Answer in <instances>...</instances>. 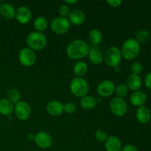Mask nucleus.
<instances>
[{
	"label": "nucleus",
	"instance_id": "f257e3e1",
	"mask_svg": "<svg viewBox=\"0 0 151 151\" xmlns=\"http://www.w3.org/2000/svg\"><path fill=\"white\" fill-rule=\"evenodd\" d=\"M90 47L83 39H75L71 41L66 47V55L72 60H81L88 56Z\"/></svg>",
	"mask_w": 151,
	"mask_h": 151
},
{
	"label": "nucleus",
	"instance_id": "f03ea898",
	"mask_svg": "<svg viewBox=\"0 0 151 151\" xmlns=\"http://www.w3.org/2000/svg\"><path fill=\"white\" fill-rule=\"evenodd\" d=\"M140 44L135 38H128L122 44L121 47L122 57L126 60H132L139 55L140 52Z\"/></svg>",
	"mask_w": 151,
	"mask_h": 151
},
{
	"label": "nucleus",
	"instance_id": "7ed1b4c3",
	"mask_svg": "<svg viewBox=\"0 0 151 151\" xmlns=\"http://www.w3.org/2000/svg\"><path fill=\"white\" fill-rule=\"evenodd\" d=\"M28 48L35 51L44 50L47 44V39L43 32L33 31L27 35L26 39Z\"/></svg>",
	"mask_w": 151,
	"mask_h": 151
},
{
	"label": "nucleus",
	"instance_id": "20e7f679",
	"mask_svg": "<svg viewBox=\"0 0 151 151\" xmlns=\"http://www.w3.org/2000/svg\"><path fill=\"white\" fill-rule=\"evenodd\" d=\"M69 89L74 96L82 98L88 94L89 91V86L85 78L75 77L69 83Z\"/></svg>",
	"mask_w": 151,
	"mask_h": 151
},
{
	"label": "nucleus",
	"instance_id": "39448f33",
	"mask_svg": "<svg viewBox=\"0 0 151 151\" xmlns=\"http://www.w3.org/2000/svg\"><path fill=\"white\" fill-rule=\"evenodd\" d=\"M122 58L120 50L114 46L108 48L103 55V60H105L106 65L111 67L115 68L119 66Z\"/></svg>",
	"mask_w": 151,
	"mask_h": 151
},
{
	"label": "nucleus",
	"instance_id": "423d86ee",
	"mask_svg": "<svg viewBox=\"0 0 151 151\" xmlns=\"http://www.w3.org/2000/svg\"><path fill=\"white\" fill-rule=\"evenodd\" d=\"M50 26L51 30L54 33L58 35H64L70 29L71 24L68 18L57 16L50 22Z\"/></svg>",
	"mask_w": 151,
	"mask_h": 151
},
{
	"label": "nucleus",
	"instance_id": "0eeeda50",
	"mask_svg": "<svg viewBox=\"0 0 151 151\" xmlns=\"http://www.w3.org/2000/svg\"><path fill=\"white\" fill-rule=\"evenodd\" d=\"M110 110L114 116L121 117L126 114L128 111V105L124 98L115 97L111 100L109 104Z\"/></svg>",
	"mask_w": 151,
	"mask_h": 151
},
{
	"label": "nucleus",
	"instance_id": "6e6552de",
	"mask_svg": "<svg viewBox=\"0 0 151 151\" xmlns=\"http://www.w3.org/2000/svg\"><path fill=\"white\" fill-rule=\"evenodd\" d=\"M19 63L24 67H31L36 62L35 52L28 47L22 49L19 52Z\"/></svg>",
	"mask_w": 151,
	"mask_h": 151
},
{
	"label": "nucleus",
	"instance_id": "1a4fd4ad",
	"mask_svg": "<svg viewBox=\"0 0 151 151\" xmlns=\"http://www.w3.org/2000/svg\"><path fill=\"white\" fill-rule=\"evenodd\" d=\"M16 118L21 121H25L31 115V108L29 103L25 101H19L14 105V112Z\"/></svg>",
	"mask_w": 151,
	"mask_h": 151
},
{
	"label": "nucleus",
	"instance_id": "9d476101",
	"mask_svg": "<svg viewBox=\"0 0 151 151\" xmlns=\"http://www.w3.org/2000/svg\"><path fill=\"white\" fill-rule=\"evenodd\" d=\"M114 83L111 80H104L98 84L97 87V92L102 97H109L114 93Z\"/></svg>",
	"mask_w": 151,
	"mask_h": 151
},
{
	"label": "nucleus",
	"instance_id": "9b49d317",
	"mask_svg": "<svg viewBox=\"0 0 151 151\" xmlns=\"http://www.w3.org/2000/svg\"><path fill=\"white\" fill-rule=\"evenodd\" d=\"M34 142L37 146L42 149H49L52 145L53 140L50 134L45 131H40L35 134Z\"/></svg>",
	"mask_w": 151,
	"mask_h": 151
},
{
	"label": "nucleus",
	"instance_id": "f8f14e48",
	"mask_svg": "<svg viewBox=\"0 0 151 151\" xmlns=\"http://www.w3.org/2000/svg\"><path fill=\"white\" fill-rule=\"evenodd\" d=\"M15 18L21 24H27L32 19V12L27 6H20L16 9Z\"/></svg>",
	"mask_w": 151,
	"mask_h": 151
},
{
	"label": "nucleus",
	"instance_id": "ddd939ff",
	"mask_svg": "<svg viewBox=\"0 0 151 151\" xmlns=\"http://www.w3.org/2000/svg\"><path fill=\"white\" fill-rule=\"evenodd\" d=\"M71 24L75 26H81L86 22V16L85 13L80 9H75L71 11L70 14L68 16Z\"/></svg>",
	"mask_w": 151,
	"mask_h": 151
},
{
	"label": "nucleus",
	"instance_id": "4468645a",
	"mask_svg": "<svg viewBox=\"0 0 151 151\" xmlns=\"http://www.w3.org/2000/svg\"><path fill=\"white\" fill-rule=\"evenodd\" d=\"M122 148V142L116 136H109L105 142V149L106 151H121Z\"/></svg>",
	"mask_w": 151,
	"mask_h": 151
},
{
	"label": "nucleus",
	"instance_id": "2eb2a0df",
	"mask_svg": "<svg viewBox=\"0 0 151 151\" xmlns=\"http://www.w3.org/2000/svg\"><path fill=\"white\" fill-rule=\"evenodd\" d=\"M46 109L48 114L51 116H60L63 112V105L58 100H51L47 103Z\"/></svg>",
	"mask_w": 151,
	"mask_h": 151
},
{
	"label": "nucleus",
	"instance_id": "dca6fc26",
	"mask_svg": "<svg viewBox=\"0 0 151 151\" xmlns=\"http://www.w3.org/2000/svg\"><path fill=\"white\" fill-rule=\"evenodd\" d=\"M136 117L140 124L145 125L150 122L151 119L150 110L145 106L138 107L136 112Z\"/></svg>",
	"mask_w": 151,
	"mask_h": 151
},
{
	"label": "nucleus",
	"instance_id": "f3484780",
	"mask_svg": "<svg viewBox=\"0 0 151 151\" xmlns=\"http://www.w3.org/2000/svg\"><path fill=\"white\" fill-rule=\"evenodd\" d=\"M125 85L131 91H138L142 86V80L139 75L131 74L127 77Z\"/></svg>",
	"mask_w": 151,
	"mask_h": 151
},
{
	"label": "nucleus",
	"instance_id": "a211bd4d",
	"mask_svg": "<svg viewBox=\"0 0 151 151\" xmlns=\"http://www.w3.org/2000/svg\"><path fill=\"white\" fill-rule=\"evenodd\" d=\"M130 101L131 104L136 107L145 106V103L147 101V94L144 91H140V90L134 91L131 94Z\"/></svg>",
	"mask_w": 151,
	"mask_h": 151
},
{
	"label": "nucleus",
	"instance_id": "6ab92c4d",
	"mask_svg": "<svg viewBox=\"0 0 151 151\" xmlns=\"http://www.w3.org/2000/svg\"><path fill=\"white\" fill-rule=\"evenodd\" d=\"M16 10L14 6L9 3L0 4V16L6 19H13L16 16Z\"/></svg>",
	"mask_w": 151,
	"mask_h": 151
},
{
	"label": "nucleus",
	"instance_id": "aec40b11",
	"mask_svg": "<svg viewBox=\"0 0 151 151\" xmlns=\"http://www.w3.org/2000/svg\"><path fill=\"white\" fill-rule=\"evenodd\" d=\"M88 58L89 61L93 65H100L103 61V55L102 52L97 47L90 48L88 54Z\"/></svg>",
	"mask_w": 151,
	"mask_h": 151
},
{
	"label": "nucleus",
	"instance_id": "412c9836",
	"mask_svg": "<svg viewBox=\"0 0 151 151\" xmlns=\"http://www.w3.org/2000/svg\"><path fill=\"white\" fill-rule=\"evenodd\" d=\"M14 112V104L7 98L0 99V114L10 116Z\"/></svg>",
	"mask_w": 151,
	"mask_h": 151
},
{
	"label": "nucleus",
	"instance_id": "4be33fe9",
	"mask_svg": "<svg viewBox=\"0 0 151 151\" xmlns=\"http://www.w3.org/2000/svg\"><path fill=\"white\" fill-rule=\"evenodd\" d=\"M81 108L86 110H91L94 109L97 105V99L91 95H86L81 98L80 101Z\"/></svg>",
	"mask_w": 151,
	"mask_h": 151
},
{
	"label": "nucleus",
	"instance_id": "5701e85b",
	"mask_svg": "<svg viewBox=\"0 0 151 151\" xmlns=\"http://www.w3.org/2000/svg\"><path fill=\"white\" fill-rule=\"evenodd\" d=\"M88 71V65L83 60H78L73 66V73L78 78H83Z\"/></svg>",
	"mask_w": 151,
	"mask_h": 151
},
{
	"label": "nucleus",
	"instance_id": "b1692460",
	"mask_svg": "<svg viewBox=\"0 0 151 151\" xmlns=\"http://www.w3.org/2000/svg\"><path fill=\"white\" fill-rule=\"evenodd\" d=\"M34 28L37 32H43L47 29L49 26V22L48 20L46 19V17L43 16H38L36 19H35L33 23Z\"/></svg>",
	"mask_w": 151,
	"mask_h": 151
},
{
	"label": "nucleus",
	"instance_id": "393cba45",
	"mask_svg": "<svg viewBox=\"0 0 151 151\" xmlns=\"http://www.w3.org/2000/svg\"><path fill=\"white\" fill-rule=\"evenodd\" d=\"M88 41L93 45H98L100 44L103 40V35L102 32L97 29H92L88 32Z\"/></svg>",
	"mask_w": 151,
	"mask_h": 151
},
{
	"label": "nucleus",
	"instance_id": "a878e982",
	"mask_svg": "<svg viewBox=\"0 0 151 151\" xmlns=\"http://www.w3.org/2000/svg\"><path fill=\"white\" fill-rule=\"evenodd\" d=\"M7 98L10 100V102L13 103V104H16L21 101V93L16 88H10L7 91Z\"/></svg>",
	"mask_w": 151,
	"mask_h": 151
},
{
	"label": "nucleus",
	"instance_id": "bb28decb",
	"mask_svg": "<svg viewBox=\"0 0 151 151\" xmlns=\"http://www.w3.org/2000/svg\"><path fill=\"white\" fill-rule=\"evenodd\" d=\"M129 89L125 85V83H119L115 87L114 93L116 94V97H120V98H124L126 97L128 94Z\"/></svg>",
	"mask_w": 151,
	"mask_h": 151
},
{
	"label": "nucleus",
	"instance_id": "cd10ccee",
	"mask_svg": "<svg viewBox=\"0 0 151 151\" xmlns=\"http://www.w3.org/2000/svg\"><path fill=\"white\" fill-rule=\"evenodd\" d=\"M149 38H150V33H149L148 31L146 30V29H141L137 32L135 39L139 44H143V43L147 42Z\"/></svg>",
	"mask_w": 151,
	"mask_h": 151
},
{
	"label": "nucleus",
	"instance_id": "c85d7f7f",
	"mask_svg": "<svg viewBox=\"0 0 151 151\" xmlns=\"http://www.w3.org/2000/svg\"><path fill=\"white\" fill-rule=\"evenodd\" d=\"M143 70L142 64L139 62H134L131 66V72L133 75H139Z\"/></svg>",
	"mask_w": 151,
	"mask_h": 151
},
{
	"label": "nucleus",
	"instance_id": "c756f323",
	"mask_svg": "<svg viewBox=\"0 0 151 151\" xmlns=\"http://www.w3.org/2000/svg\"><path fill=\"white\" fill-rule=\"evenodd\" d=\"M71 11L72 10H71L70 7L66 4H61L58 9V13L60 14V16H61V17L67 18L70 14Z\"/></svg>",
	"mask_w": 151,
	"mask_h": 151
},
{
	"label": "nucleus",
	"instance_id": "7c9ffc66",
	"mask_svg": "<svg viewBox=\"0 0 151 151\" xmlns=\"http://www.w3.org/2000/svg\"><path fill=\"white\" fill-rule=\"evenodd\" d=\"M77 110L76 105L73 103H66V104L63 105V111L68 114H72L75 113Z\"/></svg>",
	"mask_w": 151,
	"mask_h": 151
},
{
	"label": "nucleus",
	"instance_id": "2f4dec72",
	"mask_svg": "<svg viewBox=\"0 0 151 151\" xmlns=\"http://www.w3.org/2000/svg\"><path fill=\"white\" fill-rule=\"evenodd\" d=\"M94 137H95L96 140L99 142H105L108 138L107 134L103 130H97L95 132Z\"/></svg>",
	"mask_w": 151,
	"mask_h": 151
},
{
	"label": "nucleus",
	"instance_id": "473e14b6",
	"mask_svg": "<svg viewBox=\"0 0 151 151\" xmlns=\"http://www.w3.org/2000/svg\"><path fill=\"white\" fill-rule=\"evenodd\" d=\"M106 3L111 7H118L122 4V1L121 0H108Z\"/></svg>",
	"mask_w": 151,
	"mask_h": 151
},
{
	"label": "nucleus",
	"instance_id": "72a5a7b5",
	"mask_svg": "<svg viewBox=\"0 0 151 151\" xmlns=\"http://www.w3.org/2000/svg\"><path fill=\"white\" fill-rule=\"evenodd\" d=\"M144 83L147 88L151 89V72L146 75L144 79Z\"/></svg>",
	"mask_w": 151,
	"mask_h": 151
},
{
	"label": "nucleus",
	"instance_id": "f704fd0d",
	"mask_svg": "<svg viewBox=\"0 0 151 151\" xmlns=\"http://www.w3.org/2000/svg\"><path fill=\"white\" fill-rule=\"evenodd\" d=\"M121 151H139L137 147L133 145H126L124 147H122Z\"/></svg>",
	"mask_w": 151,
	"mask_h": 151
},
{
	"label": "nucleus",
	"instance_id": "c9c22d12",
	"mask_svg": "<svg viewBox=\"0 0 151 151\" xmlns=\"http://www.w3.org/2000/svg\"><path fill=\"white\" fill-rule=\"evenodd\" d=\"M78 0H66L64 1V3L67 5H72V4H75L76 3H78Z\"/></svg>",
	"mask_w": 151,
	"mask_h": 151
},
{
	"label": "nucleus",
	"instance_id": "e433bc0d",
	"mask_svg": "<svg viewBox=\"0 0 151 151\" xmlns=\"http://www.w3.org/2000/svg\"><path fill=\"white\" fill-rule=\"evenodd\" d=\"M27 139L29 140H30V141H34V139H35V134H29V135L27 136Z\"/></svg>",
	"mask_w": 151,
	"mask_h": 151
},
{
	"label": "nucleus",
	"instance_id": "4c0bfd02",
	"mask_svg": "<svg viewBox=\"0 0 151 151\" xmlns=\"http://www.w3.org/2000/svg\"><path fill=\"white\" fill-rule=\"evenodd\" d=\"M1 4V1H0V4Z\"/></svg>",
	"mask_w": 151,
	"mask_h": 151
}]
</instances>
